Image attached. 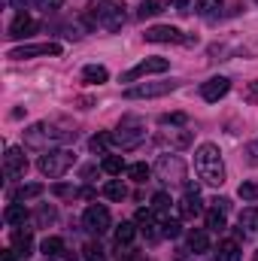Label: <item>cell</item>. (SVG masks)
<instances>
[{
	"mask_svg": "<svg viewBox=\"0 0 258 261\" xmlns=\"http://www.w3.org/2000/svg\"><path fill=\"white\" fill-rule=\"evenodd\" d=\"M194 170L207 186H222L225 182V164H222V152L216 143H203L194 152Z\"/></svg>",
	"mask_w": 258,
	"mask_h": 261,
	"instance_id": "cell-1",
	"label": "cell"
},
{
	"mask_svg": "<svg viewBox=\"0 0 258 261\" xmlns=\"http://www.w3.org/2000/svg\"><path fill=\"white\" fill-rule=\"evenodd\" d=\"M70 140H76V130H64L58 125H49V122H37L24 130V146L40 149V152H49L52 146H61Z\"/></svg>",
	"mask_w": 258,
	"mask_h": 261,
	"instance_id": "cell-2",
	"label": "cell"
},
{
	"mask_svg": "<svg viewBox=\"0 0 258 261\" xmlns=\"http://www.w3.org/2000/svg\"><path fill=\"white\" fill-rule=\"evenodd\" d=\"M88 15L97 28L119 31L125 24V0H94L88 6Z\"/></svg>",
	"mask_w": 258,
	"mask_h": 261,
	"instance_id": "cell-3",
	"label": "cell"
},
{
	"mask_svg": "<svg viewBox=\"0 0 258 261\" xmlns=\"http://www.w3.org/2000/svg\"><path fill=\"white\" fill-rule=\"evenodd\" d=\"M73 164H76L73 149H49V152H43V155H40V161H37L40 173H43V176H49V179L64 176Z\"/></svg>",
	"mask_w": 258,
	"mask_h": 261,
	"instance_id": "cell-4",
	"label": "cell"
},
{
	"mask_svg": "<svg viewBox=\"0 0 258 261\" xmlns=\"http://www.w3.org/2000/svg\"><path fill=\"white\" fill-rule=\"evenodd\" d=\"M143 140H146V122L137 119V116H125V119L119 122L116 134H113V143L122 146V149H134V146H140Z\"/></svg>",
	"mask_w": 258,
	"mask_h": 261,
	"instance_id": "cell-5",
	"label": "cell"
},
{
	"mask_svg": "<svg viewBox=\"0 0 258 261\" xmlns=\"http://www.w3.org/2000/svg\"><path fill=\"white\" fill-rule=\"evenodd\" d=\"M155 173H158V179H164V182H183V179H186V161H183L179 155H158Z\"/></svg>",
	"mask_w": 258,
	"mask_h": 261,
	"instance_id": "cell-6",
	"label": "cell"
},
{
	"mask_svg": "<svg viewBox=\"0 0 258 261\" xmlns=\"http://www.w3.org/2000/svg\"><path fill=\"white\" fill-rule=\"evenodd\" d=\"M82 225H85V231H91V234H107L110 231V225H113V219H110V210L104 206V203H91L85 213H82Z\"/></svg>",
	"mask_w": 258,
	"mask_h": 261,
	"instance_id": "cell-7",
	"label": "cell"
},
{
	"mask_svg": "<svg viewBox=\"0 0 258 261\" xmlns=\"http://www.w3.org/2000/svg\"><path fill=\"white\" fill-rule=\"evenodd\" d=\"M170 91H176V82H143V85L128 88L125 97H128V100H140V97H164V94H170Z\"/></svg>",
	"mask_w": 258,
	"mask_h": 261,
	"instance_id": "cell-8",
	"label": "cell"
},
{
	"mask_svg": "<svg viewBox=\"0 0 258 261\" xmlns=\"http://www.w3.org/2000/svg\"><path fill=\"white\" fill-rule=\"evenodd\" d=\"M40 55H61V46H58V43H28V46L9 49V58H12V61H24V58H40Z\"/></svg>",
	"mask_w": 258,
	"mask_h": 261,
	"instance_id": "cell-9",
	"label": "cell"
},
{
	"mask_svg": "<svg viewBox=\"0 0 258 261\" xmlns=\"http://www.w3.org/2000/svg\"><path fill=\"white\" fill-rule=\"evenodd\" d=\"M3 170L9 179H18L28 173V158H24V149L18 146H6V155H3Z\"/></svg>",
	"mask_w": 258,
	"mask_h": 261,
	"instance_id": "cell-10",
	"label": "cell"
},
{
	"mask_svg": "<svg viewBox=\"0 0 258 261\" xmlns=\"http://www.w3.org/2000/svg\"><path fill=\"white\" fill-rule=\"evenodd\" d=\"M167 67H170V61H167V58H146V61H140L137 67H131L122 79H125V82H137L140 76H149V73H164Z\"/></svg>",
	"mask_w": 258,
	"mask_h": 261,
	"instance_id": "cell-11",
	"label": "cell"
},
{
	"mask_svg": "<svg viewBox=\"0 0 258 261\" xmlns=\"http://www.w3.org/2000/svg\"><path fill=\"white\" fill-rule=\"evenodd\" d=\"M146 40H149V43H192V40H189V37H183V31H179V28H173V24L149 28V31H146Z\"/></svg>",
	"mask_w": 258,
	"mask_h": 261,
	"instance_id": "cell-12",
	"label": "cell"
},
{
	"mask_svg": "<svg viewBox=\"0 0 258 261\" xmlns=\"http://www.w3.org/2000/svg\"><path fill=\"white\" fill-rule=\"evenodd\" d=\"M231 91V79H225V76H213V79H207L203 85H200V97L207 100V103H216L219 97H225Z\"/></svg>",
	"mask_w": 258,
	"mask_h": 261,
	"instance_id": "cell-13",
	"label": "cell"
},
{
	"mask_svg": "<svg viewBox=\"0 0 258 261\" xmlns=\"http://www.w3.org/2000/svg\"><path fill=\"white\" fill-rule=\"evenodd\" d=\"M40 24L31 18V15H24V12H18L15 18H12V24H9V37H15V40H21V37H31L34 31H37Z\"/></svg>",
	"mask_w": 258,
	"mask_h": 261,
	"instance_id": "cell-14",
	"label": "cell"
},
{
	"mask_svg": "<svg viewBox=\"0 0 258 261\" xmlns=\"http://www.w3.org/2000/svg\"><path fill=\"white\" fill-rule=\"evenodd\" d=\"M176 210H179L183 219H197L200 210H203V206H200V195H186L179 203H176Z\"/></svg>",
	"mask_w": 258,
	"mask_h": 261,
	"instance_id": "cell-15",
	"label": "cell"
},
{
	"mask_svg": "<svg viewBox=\"0 0 258 261\" xmlns=\"http://www.w3.org/2000/svg\"><path fill=\"white\" fill-rule=\"evenodd\" d=\"M12 249H15L21 258H28L31 249H34V237H31V231H12Z\"/></svg>",
	"mask_w": 258,
	"mask_h": 261,
	"instance_id": "cell-16",
	"label": "cell"
},
{
	"mask_svg": "<svg viewBox=\"0 0 258 261\" xmlns=\"http://www.w3.org/2000/svg\"><path fill=\"white\" fill-rule=\"evenodd\" d=\"M240 258H243V252H240L237 240H222V243H219V249H216V261H240Z\"/></svg>",
	"mask_w": 258,
	"mask_h": 261,
	"instance_id": "cell-17",
	"label": "cell"
},
{
	"mask_svg": "<svg viewBox=\"0 0 258 261\" xmlns=\"http://www.w3.org/2000/svg\"><path fill=\"white\" fill-rule=\"evenodd\" d=\"M43 192H46V189H43L40 182H28V186H21V189H15V192H12V200H15V203H24V200L40 197Z\"/></svg>",
	"mask_w": 258,
	"mask_h": 261,
	"instance_id": "cell-18",
	"label": "cell"
},
{
	"mask_svg": "<svg viewBox=\"0 0 258 261\" xmlns=\"http://www.w3.org/2000/svg\"><path fill=\"white\" fill-rule=\"evenodd\" d=\"M82 79H85L88 85H104V82L110 79V73H107V67H100V64H88L82 70Z\"/></svg>",
	"mask_w": 258,
	"mask_h": 261,
	"instance_id": "cell-19",
	"label": "cell"
},
{
	"mask_svg": "<svg viewBox=\"0 0 258 261\" xmlns=\"http://www.w3.org/2000/svg\"><path fill=\"white\" fill-rule=\"evenodd\" d=\"M3 219L9 222V225H24L28 222V210H24V203H9L6 210H3Z\"/></svg>",
	"mask_w": 258,
	"mask_h": 261,
	"instance_id": "cell-20",
	"label": "cell"
},
{
	"mask_svg": "<svg viewBox=\"0 0 258 261\" xmlns=\"http://www.w3.org/2000/svg\"><path fill=\"white\" fill-rule=\"evenodd\" d=\"M137 237V222H122L116 228V246H131Z\"/></svg>",
	"mask_w": 258,
	"mask_h": 261,
	"instance_id": "cell-21",
	"label": "cell"
},
{
	"mask_svg": "<svg viewBox=\"0 0 258 261\" xmlns=\"http://www.w3.org/2000/svg\"><path fill=\"white\" fill-rule=\"evenodd\" d=\"M161 12H164V0H143L140 9H137L140 18H155V15H161Z\"/></svg>",
	"mask_w": 258,
	"mask_h": 261,
	"instance_id": "cell-22",
	"label": "cell"
},
{
	"mask_svg": "<svg viewBox=\"0 0 258 261\" xmlns=\"http://www.w3.org/2000/svg\"><path fill=\"white\" fill-rule=\"evenodd\" d=\"M189 246H192V252H197V255H200V252H207V249H210V234H207V231H200V228L192 231V234H189Z\"/></svg>",
	"mask_w": 258,
	"mask_h": 261,
	"instance_id": "cell-23",
	"label": "cell"
},
{
	"mask_svg": "<svg viewBox=\"0 0 258 261\" xmlns=\"http://www.w3.org/2000/svg\"><path fill=\"white\" fill-rule=\"evenodd\" d=\"M225 210H219V206H210V213H207V228L210 231H225Z\"/></svg>",
	"mask_w": 258,
	"mask_h": 261,
	"instance_id": "cell-24",
	"label": "cell"
},
{
	"mask_svg": "<svg viewBox=\"0 0 258 261\" xmlns=\"http://www.w3.org/2000/svg\"><path fill=\"white\" fill-rule=\"evenodd\" d=\"M40 249H43L46 258H55V255L64 252V240H61V237H46V240L40 243Z\"/></svg>",
	"mask_w": 258,
	"mask_h": 261,
	"instance_id": "cell-25",
	"label": "cell"
},
{
	"mask_svg": "<svg viewBox=\"0 0 258 261\" xmlns=\"http://www.w3.org/2000/svg\"><path fill=\"white\" fill-rule=\"evenodd\" d=\"M104 195L110 197V200H125V197H128V189H125L122 179H110V182L104 186Z\"/></svg>",
	"mask_w": 258,
	"mask_h": 261,
	"instance_id": "cell-26",
	"label": "cell"
},
{
	"mask_svg": "<svg viewBox=\"0 0 258 261\" xmlns=\"http://www.w3.org/2000/svg\"><path fill=\"white\" fill-rule=\"evenodd\" d=\"M240 231H258V206H246L240 213Z\"/></svg>",
	"mask_w": 258,
	"mask_h": 261,
	"instance_id": "cell-27",
	"label": "cell"
},
{
	"mask_svg": "<svg viewBox=\"0 0 258 261\" xmlns=\"http://www.w3.org/2000/svg\"><path fill=\"white\" fill-rule=\"evenodd\" d=\"M152 210L158 213L161 222H167V219H170V216H167V213H170V197L164 195V192H158V195L152 197Z\"/></svg>",
	"mask_w": 258,
	"mask_h": 261,
	"instance_id": "cell-28",
	"label": "cell"
},
{
	"mask_svg": "<svg viewBox=\"0 0 258 261\" xmlns=\"http://www.w3.org/2000/svg\"><path fill=\"white\" fill-rule=\"evenodd\" d=\"M110 143H113V134H94V137L88 140V149H91V152H107Z\"/></svg>",
	"mask_w": 258,
	"mask_h": 261,
	"instance_id": "cell-29",
	"label": "cell"
},
{
	"mask_svg": "<svg viewBox=\"0 0 258 261\" xmlns=\"http://www.w3.org/2000/svg\"><path fill=\"white\" fill-rule=\"evenodd\" d=\"M104 170H107L110 176H119V173L128 170V167H125V161H122L119 155H107V158H104Z\"/></svg>",
	"mask_w": 258,
	"mask_h": 261,
	"instance_id": "cell-30",
	"label": "cell"
},
{
	"mask_svg": "<svg viewBox=\"0 0 258 261\" xmlns=\"http://www.w3.org/2000/svg\"><path fill=\"white\" fill-rule=\"evenodd\" d=\"M149 173H152V170H149V164H143V161H140V164H131V167H128V176L134 179V182H140V186L149 179Z\"/></svg>",
	"mask_w": 258,
	"mask_h": 261,
	"instance_id": "cell-31",
	"label": "cell"
},
{
	"mask_svg": "<svg viewBox=\"0 0 258 261\" xmlns=\"http://www.w3.org/2000/svg\"><path fill=\"white\" fill-rule=\"evenodd\" d=\"M55 219H58V210H55V206H49V203H43V206H40V213H37V222L46 228V225H52Z\"/></svg>",
	"mask_w": 258,
	"mask_h": 261,
	"instance_id": "cell-32",
	"label": "cell"
},
{
	"mask_svg": "<svg viewBox=\"0 0 258 261\" xmlns=\"http://www.w3.org/2000/svg\"><path fill=\"white\" fill-rule=\"evenodd\" d=\"M161 143H173V146H189L192 143V134L183 130V134H161Z\"/></svg>",
	"mask_w": 258,
	"mask_h": 261,
	"instance_id": "cell-33",
	"label": "cell"
},
{
	"mask_svg": "<svg viewBox=\"0 0 258 261\" xmlns=\"http://www.w3.org/2000/svg\"><path fill=\"white\" fill-rule=\"evenodd\" d=\"M222 9V0H197V15H213Z\"/></svg>",
	"mask_w": 258,
	"mask_h": 261,
	"instance_id": "cell-34",
	"label": "cell"
},
{
	"mask_svg": "<svg viewBox=\"0 0 258 261\" xmlns=\"http://www.w3.org/2000/svg\"><path fill=\"white\" fill-rule=\"evenodd\" d=\"M237 195L243 197V200H258V182H240Z\"/></svg>",
	"mask_w": 258,
	"mask_h": 261,
	"instance_id": "cell-35",
	"label": "cell"
},
{
	"mask_svg": "<svg viewBox=\"0 0 258 261\" xmlns=\"http://www.w3.org/2000/svg\"><path fill=\"white\" fill-rule=\"evenodd\" d=\"M179 231H183V225H179L176 219L161 222V234H164V237H170V240H173V237H179Z\"/></svg>",
	"mask_w": 258,
	"mask_h": 261,
	"instance_id": "cell-36",
	"label": "cell"
},
{
	"mask_svg": "<svg viewBox=\"0 0 258 261\" xmlns=\"http://www.w3.org/2000/svg\"><path fill=\"white\" fill-rule=\"evenodd\" d=\"M82 252H85V258H88V261H104V249H100L97 243H88Z\"/></svg>",
	"mask_w": 258,
	"mask_h": 261,
	"instance_id": "cell-37",
	"label": "cell"
},
{
	"mask_svg": "<svg viewBox=\"0 0 258 261\" xmlns=\"http://www.w3.org/2000/svg\"><path fill=\"white\" fill-rule=\"evenodd\" d=\"M34 6H37V9H43V12H52V9H61V6H64V0H34Z\"/></svg>",
	"mask_w": 258,
	"mask_h": 261,
	"instance_id": "cell-38",
	"label": "cell"
},
{
	"mask_svg": "<svg viewBox=\"0 0 258 261\" xmlns=\"http://www.w3.org/2000/svg\"><path fill=\"white\" fill-rule=\"evenodd\" d=\"M161 125H186V116H183V113H173V116H161Z\"/></svg>",
	"mask_w": 258,
	"mask_h": 261,
	"instance_id": "cell-39",
	"label": "cell"
},
{
	"mask_svg": "<svg viewBox=\"0 0 258 261\" xmlns=\"http://www.w3.org/2000/svg\"><path fill=\"white\" fill-rule=\"evenodd\" d=\"M210 203H213V206H219V210H225V213L231 210V200H228V197H213Z\"/></svg>",
	"mask_w": 258,
	"mask_h": 261,
	"instance_id": "cell-40",
	"label": "cell"
},
{
	"mask_svg": "<svg viewBox=\"0 0 258 261\" xmlns=\"http://www.w3.org/2000/svg\"><path fill=\"white\" fill-rule=\"evenodd\" d=\"M249 161H252V164H258V140L249 146Z\"/></svg>",
	"mask_w": 258,
	"mask_h": 261,
	"instance_id": "cell-41",
	"label": "cell"
},
{
	"mask_svg": "<svg viewBox=\"0 0 258 261\" xmlns=\"http://www.w3.org/2000/svg\"><path fill=\"white\" fill-rule=\"evenodd\" d=\"M15 255H18V252H15V249H6V252H3V255H0V261H15Z\"/></svg>",
	"mask_w": 258,
	"mask_h": 261,
	"instance_id": "cell-42",
	"label": "cell"
},
{
	"mask_svg": "<svg viewBox=\"0 0 258 261\" xmlns=\"http://www.w3.org/2000/svg\"><path fill=\"white\" fill-rule=\"evenodd\" d=\"M246 100H258V82L249 88V91H246Z\"/></svg>",
	"mask_w": 258,
	"mask_h": 261,
	"instance_id": "cell-43",
	"label": "cell"
},
{
	"mask_svg": "<svg viewBox=\"0 0 258 261\" xmlns=\"http://www.w3.org/2000/svg\"><path fill=\"white\" fill-rule=\"evenodd\" d=\"M173 3H176L179 9H186V6H189V0H173Z\"/></svg>",
	"mask_w": 258,
	"mask_h": 261,
	"instance_id": "cell-44",
	"label": "cell"
},
{
	"mask_svg": "<svg viewBox=\"0 0 258 261\" xmlns=\"http://www.w3.org/2000/svg\"><path fill=\"white\" fill-rule=\"evenodd\" d=\"M46 261H52V258H46Z\"/></svg>",
	"mask_w": 258,
	"mask_h": 261,
	"instance_id": "cell-45",
	"label": "cell"
},
{
	"mask_svg": "<svg viewBox=\"0 0 258 261\" xmlns=\"http://www.w3.org/2000/svg\"><path fill=\"white\" fill-rule=\"evenodd\" d=\"M255 261H258V255H255Z\"/></svg>",
	"mask_w": 258,
	"mask_h": 261,
	"instance_id": "cell-46",
	"label": "cell"
}]
</instances>
